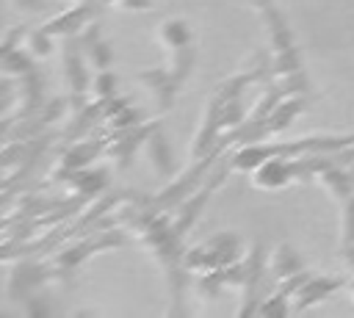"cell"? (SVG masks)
<instances>
[{
  "label": "cell",
  "instance_id": "obj_8",
  "mask_svg": "<svg viewBox=\"0 0 354 318\" xmlns=\"http://www.w3.org/2000/svg\"><path fill=\"white\" fill-rule=\"evenodd\" d=\"M28 53H36V55H47V53H50V41H47V30H44V28L30 36Z\"/></svg>",
  "mask_w": 354,
  "mask_h": 318
},
{
  "label": "cell",
  "instance_id": "obj_11",
  "mask_svg": "<svg viewBox=\"0 0 354 318\" xmlns=\"http://www.w3.org/2000/svg\"><path fill=\"white\" fill-rule=\"evenodd\" d=\"M351 293H354V282H351Z\"/></svg>",
  "mask_w": 354,
  "mask_h": 318
},
{
  "label": "cell",
  "instance_id": "obj_10",
  "mask_svg": "<svg viewBox=\"0 0 354 318\" xmlns=\"http://www.w3.org/2000/svg\"><path fill=\"white\" fill-rule=\"evenodd\" d=\"M249 3L257 6V8H266V6H268V0H249Z\"/></svg>",
  "mask_w": 354,
  "mask_h": 318
},
{
  "label": "cell",
  "instance_id": "obj_6",
  "mask_svg": "<svg viewBox=\"0 0 354 318\" xmlns=\"http://www.w3.org/2000/svg\"><path fill=\"white\" fill-rule=\"evenodd\" d=\"M149 155H152V160L158 163V171H160V174H169V171H171V155H169V147L163 144L160 135H152V138H149Z\"/></svg>",
  "mask_w": 354,
  "mask_h": 318
},
{
  "label": "cell",
  "instance_id": "obj_4",
  "mask_svg": "<svg viewBox=\"0 0 354 318\" xmlns=\"http://www.w3.org/2000/svg\"><path fill=\"white\" fill-rule=\"evenodd\" d=\"M299 268H301V260L293 254L290 246H279V249L274 252L271 271H274L277 277H293V274H299Z\"/></svg>",
  "mask_w": 354,
  "mask_h": 318
},
{
  "label": "cell",
  "instance_id": "obj_5",
  "mask_svg": "<svg viewBox=\"0 0 354 318\" xmlns=\"http://www.w3.org/2000/svg\"><path fill=\"white\" fill-rule=\"evenodd\" d=\"M160 41L169 47V50H180L188 44V25L180 22V19H171V22H163L160 28Z\"/></svg>",
  "mask_w": 354,
  "mask_h": 318
},
{
  "label": "cell",
  "instance_id": "obj_3",
  "mask_svg": "<svg viewBox=\"0 0 354 318\" xmlns=\"http://www.w3.org/2000/svg\"><path fill=\"white\" fill-rule=\"evenodd\" d=\"M290 171H293V169H288L285 160H271V163H263V166L257 169L254 183H257L260 188H279V185L290 177Z\"/></svg>",
  "mask_w": 354,
  "mask_h": 318
},
{
  "label": "cell",
  "instance_id": "obj_9",
  "mask_svg": "<svg viewBox=\"0 0 354 318\" xmlns=\"http://www.w3.org/2000/svg\"><path fill=\"white\" fill-rule=\"evenodd\" d=\"M113 86H116L113 75H111V72H102V75H100V80H97V94H100L102 100H108V97L113 94Z\"/></svg>",
  "mask_w": 354,
  "mask_h": 318
},
{
  "label": "cell",
  "instance_id": "obj_2",
  "mask_svg": "<svg viewBox=\"0 0 354 318\" xmlns=\"http://www.w3.org/2000/svg\"><path fill=\"white\" fill-rule=\"evenodd\" d=\"M97 8L94 6H80V8H72L69 14H61V17H55L44 30L47 33H75V30H80V25L94 14Z\"/></svg>",
  "mask_w": 354,
  "mask_h": 318
},
{
  "label": "cell",
  "instance_id": "obj_7",
  "mask_svg": "<svg viewBox=\"0 0 354 318\" xmlns=\"http://www.w3.org/2000/svg\"><path fill=\"white\" fill-rule=\"evenodd\" d=\"M88 53H91L88 58H91L97 66H105V64L111 61V47L102 44V41H97V39H94V44H88Z\"/></svg>",
  "mask_w": 354,
  "mask_h": 318
},
{
  "label": "cell",
  "instance_id": "obj_1",
  "mask_svg": "<svg viewBox=\"0 0 354 318\" xmlns=\"http://www.w3.org/2000/svg\"><path fill=\"white\" fill-rule=\"evenodd\" d=\"M335 288H340V282L337 279H324V277H313L310 282H304L299 290H296V296H299V304H296V310H304L307 304H315V301H321L326 293H332Z\"/></svg>",
  "mask_w": 354,
  "mask_h": 318
}]
</instances>
